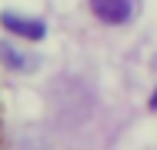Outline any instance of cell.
Returning <instances> with one entry per match:
<instances>
[{"label":"cell","mask_w":157,"mask_h":150,"mask_svg":"<svg viewBox=\"0 0 157 150\" xmlns=\"http://www.w3.org/2000/svg\"><path fill=\"white\" fill-rule=\"evenodd\" d=\"M90 10L104 24H127L134 13V3L130 0H90Z\"/></svg>","instance_id":"6da1fadb"},{"label":"cell","mask_w":157,"mask_h":150,"mask_svg":"<svg viewBox=\"0 0 157 150\" xmlns=\"http://www.w3.org/2000/svg\"><path fill=\"white\" fill-rule=\"evenodd\" d=\"M154 63H157V60H154Z\"/></svg>","instance_id":"3957f363"},{"label":"cell","mask_w":157,"mask_h":150,"mask_svg":"<svg viewBox=\"0 0 157 150\" xmlns=\"http://www.w3.org/2000/svg\"><path fill=\"white\" fill-rule=\"evenodd\" d=\"M0 24H3V30H10V33L24 37V40H40V37L47 33V27H44L40 20H27V17H17V13H10V10L0 17Z\"/></svg>","instance_id":"7a4b0ae2"}]
</instances>
